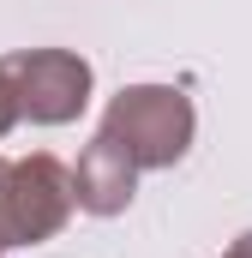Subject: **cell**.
Masks as SVG:
<instances>
[{"mask_svg":"<svg viewBox=\"0 0 252 258\" xmlns=\"http://www.w3.org/2000/svg\"><path fill=\"white\" fill-rule=\"evenodd\" d=\"M78 186L60 156H0V246H42L66 228Z\"/></svg>","mask_w":252,"mask_h":258,"instance_id":"6da1fadb","label":"cell"},{"mask_svg":"<svg viewBox=\"0 0 252 258\" xmlns=\"http://www.w3.org/2000/svg\"><path fill=\"white\" fill-rule=\"evenodd\" d=\"M192 126H198L192 96L174 84H126L102 114V132L126 144L138 168H174L192 144Z\"/></svg>","mask_w":252,"mask_h":258,"instance_id":"7a4b0ae2","label":"cell"},{"mask_svg":"<svg viewBox=\"0 0 252 258\" xmlns=\"http://www.w3.org/2000/svg\"><path fill=\"white\" fill-rule=\"evenodd\" d=\"M6 66H12V84H18V108L36 126L78 120L84 102H90V84H96L90 60L72 54V48H18V54H6Z\"/></svg>","mask_w":252,"mask_h":258,"instance_id":"3957f363","label":"cell"},{"mask_svg":"<svg viewBox=\"0 0 252 258\" xmlns=\"http://www.w3.org/2000/svg\"><path fill=\"white\" fill-rule=\"evenodd\" d=\"M138 162L126 156V144H114L108 132H96L90 144H84V156H78V174H72V186H78V210H90V216H120L132 192H138Z\"/></svg>","mask_w":252,"mask_h":258,"instance_id":"277c9868","label":"cell"},{"mask_svg":"<svg viewBox=\"0 0 252 258\" xmlns=\"http://www.w3.org/2000/svg\"><path fill=\"white\" fill-rule=\"evenodd\" d=\"M24 120V108H18V84H12V66L0 60V138Z\"/></svg>","mask_w":252,"mask_h":258,"instance_id":"5b68a950","label":"cell"},{"mask_svg":"<svg viewBox=\"0 0 252 258\" xmlns=\"http://www.w3.org/2000/svg\"><path fill=\"white\" fill-rule=\"evenodd\" d=\"M222 258H252V234H240V240H234V246H228Z\"/></svg>","mask_w":252,"mask_h":258,"instance_id":"8992f818","label":"cell"},{"mask_svg":"<svg viewBox=\"0 0 252 258\" xmlns=\"http://www.w3.org/2000/svg\"><path fill=\"white\" fill-rule=\"evenodd\" d=\"M0 258H6V246H0Z\"/></svg>","mask_w":252,"mask_h":258,"instance_id":"52a82bcc","label":"cell"}]
</instances>
